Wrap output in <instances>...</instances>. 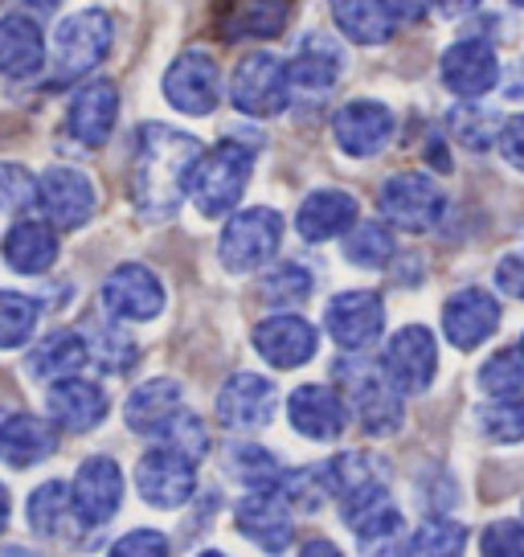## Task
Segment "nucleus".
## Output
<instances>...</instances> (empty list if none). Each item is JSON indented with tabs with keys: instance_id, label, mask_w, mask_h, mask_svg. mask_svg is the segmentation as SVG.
Returning <instances> with one entry per match:
<instances>
[{
	"instance_id": "nucleus-43",
	"label": "nucleus",
	"mask_w": 524,
	"mask_h": 557,
	"mask_svg": "<svg viewBox=\"0 0 524 557\" xmlns=\"http://www.w3.org/2000/svg\"><path fill=\"white\" fill-rule=\"evenodd\" d=\"M479 431L491 438V443H521L524 438V394L521 398H491L484 401L479 410Z\"/></svg>"
},
{
	"instance_id": "nucleus-33",
	"label": "nucleus",
	"mask_w": 524,
	"mask_h": 557,
	"mask_svg": "<svg viewBox=\"0 0 524 557\" xmlns=\"http://www.w3.org/2000/svg\"><path fill=\"white\" fill-rule=\"evenodd\" d=\"M29 529L46 541L71 537V533L83 529L78 512H74L71 487L62 484V480H50V484H41L29 496Z\"/></svg>"
},
{
	"instance_id": "nucleus-15",
	"label": "nucleus",
	"mask_w": 524,
	"mask_h": 557,
	"mask_svg": "<svg viewBox=\"0 0 524 557\" xmlns=\"http://www.w3.org/2000/svg\"><path fill=\"white\" fill-rule=\"evenodd\" d=\"M394 127H398L394 111L385 103H377V99H352V103H345L333 115L336 148L345 157H357V160L385 152V144L394 139Z\"/></svg>"
},
{
	"instance_id": "nucleus-17",
	"label": "nucleus",
	"mask_w": 524,
	"mask_h": 557,
	"mask_svg": "<svg viewBox=\"0 0 524 557\" xmlns=\"http://www.w3.org/2000/svg\"><path fill=\"white\" fill-rule=\"evenodd\" d=\"M340 74H345V46L328 34L303 37L296 58L287 62L291 95H303V99H324L340 83Z\"/></svg>"
},
{
	"instance_id": "nucleus-10",
	"label": "nucleus",
	"mask_w": 524,
	"mask_h": 557,
	"mask_svg": "<svg viewBox=\"0 0 524 557\" xmlns=\"http://www.w3.org/2000/svg\"><path fill=\"white\" fill-rule=\"evenodd\" d=\"M37 206L53 230H78L95 218L99 193H95L87 173L58 164V169H46L37 176Z\"/></svg>"
},
{
	"instance_id": "nucleus-22",
	"label": "nucleus",
	"mask_w": 524,
	"mask_h": 557,
	"mask_svg": "<svg viewBox=\"0 0 524 557\" xmlns=\"http://www.w3.org/2000/svg\"><path fill=\"white\" fill-rule=\"evenodd\" d=\"M136 484L152 508H180L189 505V496L197 492V475H192L189 459L157 447L136 463Z\"/></svg>"
},
{
	"instance_id": "nucleus-26",
	"label": "nucleus",
	"mask_w": 524,
	"mask_h": 557,
	"mask_svg": "<svg viewBox=\"0 0 524 557\" xmlns=\"http://www.w3.org/2000/svg\"><path fill=\"white\" fill-rule=\"evenodd\" d=\"M46 70V34L34 17L9 13L0 17V74L4 78H34Z\"/></svg>"
},
{
	"instance_id": "nucleus-48",
	"label": "nucleus",
	"mask_w": 524,
	"mask_h": 557,
	"mask_svg": "<svg viewBox=\"0 0 524 557\" xmlns=\"http://www.w3.org/2000/svg\"><path fill=\"white\" fill-rule=\"evenodd\" d=\"M111 557H169V541L157 529H136L111 545Z\"/></svg>"
},
{
	"instance_id": "nucleus-38",
	"label": "nucleus",
	"mask_w": 524,
	"mask_h": 557,
	"mask_svg": "<svg viewBox=\"0 0 524 557\" xmlns=\"http://www.w3.org/2000/svg\"><path fill=\"white\" fill-rule=\"evenodd\" d=\"M394 234L382 222H357V226L345 234V259L361 271H382L394 259Z\"/></svg>"
},
{
	"instance_id": "nucleus-56",
	"label": "nucleus",
	"mask_w": 524,
	"mask_h": 557,
	"mask_svg": "<svg viewBox=\"0 0 524 557\" xmlns=\"http://www.w3.org/2000/svg\"><path fill=\"white\" fill-rule=\"evenodd\" d=\"M516 352H521V357H524V336H521V348H516Z\"/></svg>"
},
{
	"instance_id": "nucleus-28",
	"label": "nucleus",
	"mask_w": 524,
	"mask_h": 557,
	"mask_svg": "<svg viewBox=\"0 0 524 557\" xmlns=\"http://www.w3.org/2000/svg\"><path fill=\"white\" fill-rule=\"evenodd\" d=\"M53 447H58V438L46 418L0 410V459L9 468H34L41 459H50Z\"/></svg>"
},
{
	"instance_id": "nucleus-11",
	"label": "nucleus",
	"mask_w": 524,
	"mask_h": 557,
	"mask_svg": "<svg viewBox=\"0 0 524 557\" xmlns=\"http://www.w3.org/2000/svg\"><path fill=\"white\" fill-rule=\"evenodd\" d=\"M103 308L111 320H127V324L157 320L164 312V283L140 262H123L103 278Z\"/></svg>"
},
{
	"instance_id": "nucleus-5",
	"label": "nucleus",
	"mask_w": 524,
	"mask_h": 557,
	"mask_svg": "<svg viewBox=\"0 0 524 557\" xmlns=\"http://www.w3.org/2000/svg\"><path fill=\"white\" fill-rule=\"evenodd\" d=\"M283 246V213L266 206L242 209L234 213L222 230V243H217V255H222V267L234 271V275H250L266 262H275Z\"/></svg>"
},
{
	"instance_id": "nucleus-31",
	"label": "nucleus",
	"mask_w": 524,
	"mask_h": 557,
	"mask_svg": "<svg viewBox=\"0 0 524 557\" xmlns=\"http://www.w3.org/2000/svg\"><path fill=\"white\" fill-rule=\"evenodd\" d=\"M328 4H333L336 29L357 46H385L398 29L385 0H328Z\"/></svg>"
},
{
	"instance_id": "nucleus-23",
	"label": "nucleus",
	"mask_w": 524,
	"mask_h": 557,
	"mask_svg": "<svg viewBox=\"0 0 524 557\" xmlns=\"http://www.w3.org/2000/svg\"><path fill=\"white\" fill-rule=\"evenodd\" d=\"M120 120V90L107 78H95L87 87L74 90L71 111H66V127L83 148H103Z\"/></svg>"
},
{
	"instance_id": "nucleus-14",
	"label": "nucleus",
	"mask_w": 524,
	"mask_h": 557,
	"mask_svg": "<svg viewBox=\"0 0 524 557\" xmlns=\"http://www.w3.org/2000/svg\"><path fill=\"white\" fill-rule=\"evenodd\" d=\"M438 78L459 99H479V95H488L500 83V53L484 37H463V41H454L451 50L442 53Z\"/></svg>"
},
{
	"instance_id": "nucleus-8",
	"label": "nucleus",
	"mask_w": 524,
	"mask_h": 557,
	"mask_svg": "<svg viewBox=\"0 0 524 557\" xmlns=\"http://www.w3.org/2000/svg\"><path fill=\"white\" fill-rule=\"evenodd\" d=\"M324 480H328V496H336L340 517L349 521V529L361 517H369L373 508L389 505V492H385V480L382 471H377V459H369V455H336L333 463H324Z\"/></svg>"
},
{
	"instance_id": "nucleus-13",
	"label": "nucleus",
	"mask_w": 524,
	"mask_h": 557,
	"mask_svg": "<svg viewBox=\"0 0 524 557\" xmlns=\"http://www.w3.org/2000/svg\"><path fill=\"white\" fill-rule=\"evenodd\" d=\"M324 329L340 348L365 352L382 341L385 332V304L373 292H340L324 308Z\"/></svg>"
},
{
	"instance_id": "nucleus-47",
	"label": "nucleus",
	"mask_w": 524,
	"mask_h": 557,
	"mask_svg": "<svg viewBox=\"0 0 524 557\" xmlns=\"http://www.w3.org/2000/svg\"><path fill=\"white\" fill-rule=\"evenodd\" d=\"M37 201V181L21 164H0V206L29 209Z\"/></svg>"
},
{
	"instance_id": "nucleus-39",
	"label": "nucleus",
	"mask_w": 524,
	"mask_h": 557,
	"mask_svg": "<svg viewBox=\"0 0 524 557\" xmlns=\"http://www.w3.org/2000/svg\"><path fill=\"white\" fill-rule=\"evenodd\" d=\"M152 438H157L164 451L180 455V459H189V463L205 459V451H210V431H205V422L197 414H189V410H176Z\"/></svg>"
},
{
	"instance_id": "nucleus-57",
	"label": "nucleus",
	"mask_w": 524,
	"mask_h": 557,
	"mask_svg": "<svg viewBox=\"0 0 524 557\" xmlns=\"http://www.w3.org/2000/svg\"><path fill=\"white\" fill-rule=\"evenodd\" d=\"M512 4H516V9H524V0H512Z\"/></svg>"
},
{
	"instance_id": "nucleus-42",
	"label": "nucleus",
	"mask_w": 524,
	"mask_h": 557,
	"mask_svg": "<svg viewBox=\"0 0 524 557\" xmlns=\"http://www.w3.org/2000/svg\"><path fill=\"white\" fill-rule=\"evenodd\" d=\"M41 308L34 296L21 292H0V348H21L34 336Z\"/></svg>"
},
{
	"instance_id": "nucleus-53",
	"label": "nucleus",
	"mask_w": 524,
	"mask_h": 557,
	"mask_svg": "<svg viewBox=\"0 0 524 557\" xmlns=\"http://www.w3.org/2000/svg\"><path fill=\"white\" fill-rule=\"evenodd\" d=\"M299 557H345V554L336 549L333 541H308V545L299 549Z\"/></svg>"
},
{
	"instance_id": "nucleus-32",
	"label": "nucleus",
	"mask_w": 524,
	"mask_h": 557,
	"mask_svg": "<svg viewBox=\"0 0 524 557\" xmlns=\"http://www.w3.org/2000/svg\"><path fill=\"white\" fill-rule=\"evenodd\" d=\"M87 341L83 332H50L41 345L29 352V373L37 382H62V377H78L87 369Z\"/></svg>"
},
{
	"instance_id": "nucleus-3",
	"label": "nucleus",
	"mask_w": 524,
	"mask_h": 557,
	"mask_svg": "<svg viewBox=\"0 0 524 557\" xmlns=\"http://www.w3.org/2000/svg\"><path fill=\"white\" fill-rule=\"evenodd\" d=\"M250 173H254V152L246 144L222 139L217 148H210L189 185L197 213L201 218H226L229 209H238L246 185H250Z\"/></svg>"
},
{
	"instance_id": "nucleus-41",
	"label": "nucleus",
	"mask_w": 524,
	"mask_h": 557,
	"mask_svg": "<svg viewBox=\"0 0 524 557\" xmlns=\"http://www.w3.org/2000/svg\"><path fill=\"white\" fill-rule=\"evenodd\" d=\"M447 127H451V136L459 139L463 148H472V152H488L491 144H496V136H500V115L488 111V107H479V103H463V107H454L451 111Z\"/></svg>"
},
{
	"instance_id": "nucleus-51",
	"label": "nucleus",
	"mask_w": 524,
	"mask_h": 557,
	"mask_svg": "<svg viewBox=\"0 0 524 557\" xmlns=\"http://www.w3.org/2000/svg\"><path fill=\"white\" fill-rule=\"evenodd\" d=\"M394 21H422L431 13V0H385Z\"/></svg>"
},
{
	"instance_id": "nucleus-9",
	"label": "nucleus",
	"mask_w": 524,
	"mask_h": 557,
	"mask_svg": "<svg viewBox=\"0 0 524 557\" xmlns=\"http://www.w3.org/2000/svg\"><path fill=\"white\" fill-rule=\"evenodd\" d=\"M382 373L398 394H422L431 389L438 373V341L431 329L422 324H406L402 332H394V341L385 345Z\"/></svg>"
},
{
	"instance_id": "nucleus-29",
	"label": "nucleus",
	"mask_w": 524,
	"mask_h": 557,
	"mask_svg": "<svg viewBox=\"0 0 524 557\" xmlns=\"http://www.w3.org/2000/svg\"><path fill=\"white\" fill-rule=\"evenodd\" d=\"M180 398H185L180 382H173V377H152V382L132 389V398L123 406V418H127V426L136 435H157L160 426L180 410Z\"/></svg>"
},
{
	"instance_id": "nucleus-12",
	"label": "nucleus",
	"mask_w": 524,
	"mask_h": 557,
	"mask_svg": "<svg viewBox=\"0 0 524 557\" xmlns=\"http://www.w3.org/2000/svg\"><path fill=\"white\" fill-rule=\"evenodd\" d=\"M164 99L185 111V115H213L222 103V70L205 50L180 53L173 66L164 70Z\"/></svg>"
},
{
	"instance_id": "nucleus-4",
	"label": "nucleus",
	"mask_w": 524,
	"mask_h": 557,
	"mask_svg": "<svg viewBox=\"0 0 524 557\" xmlns=\"http://www.w3.org/2000/svg\"><path fill=\"white\" fill-rule=\"evenodd\" d=\"M336 377L345 382V406H352V414L361 418L365 435L385 438L402 431V394L373 361H340Z\"/></svg>"
},
{
	"instance_id": "nucleus-55",
	"label": "nucleus",
	"mask_w": 524,
	"mask_h": 557,
	"mask_svg": "<svg viewBox=\"0 0 524 557\" xmlns=\"http://www.w3.org/2000/svg\"><path fill=\"white\" fill-rule=\"evenodd\" d=\"M201 557H226V554H217V549H210V554H201Z\"/></svg>"
},
{
	"instance_id": "nucleus-37",
	"label": "nucleus",
	"mask_w": 524,
	"mask_h": 557,
	"mask_svg": "<svg viewBox=\"0 0 524 557\" xmlns=\"http://www.w3.org/2000/svg\"><path fill=\"white\" fill-rule=\"evenodd\" d=\"M352 533H357V541H361L365 557H389L394 549H402L406 521H402V512H398L394 505H382V508H373L369 517H361V521L352 524Z\"/></svg>"
},
{
	"instance_id": "nucleus-30",
	"label": "nucleus",
	"mask_w": 524,
	"mask_h": 557,
	"mask_svg": "<svg viewBox=\"0 0 524 557\" xmlns=\"http://www.w3.org/2000/svg\"><path fill=\"white\" fill-rule=\"evenodd\" d=\"M0 255H4V262L17 275H41L58 259V234H53L50 222H17V226L4 234Z\"/></svg>"
},
{
	"instance_id": "nucleus-16",
	"label": "nucleus",
	"mask_w": 524,
	"mask_h": 557,
	"mask_svg": "<svg viewBox=\"0 0 524 557\" xmlns=\"http://www.w3.org/2000/svg\"><path fill=\"white\" fill-rule=\"evenodd\" d=\"M275 406H279V394H275V385L266 382L262 373H234L217 389V422L229 426V431H246L250 435V431L271 426Z\"/></svg>"
},
{
	"instance_id": "nucleus-52",
	"label": "nucleus",
	"mask_w": 524,
	"mask_h": 557,
	"mask_svg": "<svg viewBox=\"0 0 524 557\" xmlns=\"http://www.w3.org/2000/svg\"><path fill=\"white\" fill-rule=\"evenodd\" d=\"M479 4H484V0H431V9H438L442 17H467Z\"/></svg>"
},
{
	"instance_id": "nucleus-2",
	"label": "nucleus",
	"mask_w": 524,
	"mask_h": 557,
	"mask_svg": "<svg viewBox=\"0 0 524 557\" xmlns=\"http://www.w3.org/2000/svg\"><path fill=\"white\" fill-rule=\"evenodd\" d=\"M115 41V17L107 9H78L58 25L50 53V78L58 87L83 83L103 62Z\"/></svg>"
},
{
	"instance_id": "nucleus-7",
	"label": "nucleus",
	"mask_w": 524,
	"mask_h": 557,
	"mask_svg": "<svg viewBox=\"0 0 524 557\" xmlns=\"http://www.w3.org/2000/svg\"><path fill=\"white\" fill-rule=\"evenodd\" d=\"M377 209L389 226L410 230V234H426L442 222V209H447V197L438 189L435 176L426 173H398L389 176L377 193Z\"/></svg>"
},
{
	"instance_id": "nucleus-35",
	"label": "nucleus",
	"mask_w": 524,
	"mask_h": 557,
	"mask_svg": "<svg viewBox=\"0 0 524 557\" xmlns=\"http://www.w3.org/2000/svg\"><path fill=\"white\" fill-rule=\"evenodd\" d=\"M83 341H87V357L103 373H127V369L136 366V357H140L136 341L123 329H115V324H87Z\"/></svg>"
},
{
	"instance_id": "nucleus-25",
	"label": "nucleus",
	"mask_w": 524,
	"mask_h": 557,
	"mask_svg": "<svg viewBox=\"0 0 524 557\" xmlns=\"http://www.w3.org/2000/svg\"><path fill=\"white\" fill-rule=\"evenodd\" d=\"M287 418L303 438L315 443H333L340 438L345 422H349V406L336 394L333 385H299L287 398Z\"/></svg>"
},
{
	"instance_id": "nucleus-24",
	"label": "nucleus",
	"mask_w": 524,
	"mask_h": 557,
	"mask_svg": "<svg viewBox=\"0 0 524 557\" xmlns=\"http://www.w3.org/2000/svg\"><path fill=\"white\" fill-rule=\"evenodd\" d=\"M71 500H74V512H78V521L83 524L111 521V517H115V508H120V500H123L120 463H115V459H107V455L87 459V463L78 468V475H74Z\"/></svg>"
},
{
	"instance_id": "nucleus-40",
	"label": "nucleus",
	"mask_w": 524,
	"mask_h": 557,
	"mask_svg": "<svg viewBox=\"0 0 524 557\" xmlns=\"http://www.w3.org/2000/svg\"><path fill=\"white\" fill-rule=\"evenodd\" d=\"M226 471L238 484L250 487V492H266V487H275V480L283 475L279 463L262 451V447H254V443H234L226 451Z\"/></svg>"
},
{
	"instance_id": "nucleus-6",
	"label": "nucleus",
	"mask_w": 524,
	"mask_h": 557,
	"mask_svg": "<svg viewBox=\"0 0 524 557\" xmlns=\"http://www.w3.org/2000/svg\"><path fill=\"white\" fill-rule=\"evenodd\" d=\"M229 103L242 115H254V120H271V115L287 111V103H291L287 62L266 50L246 53L234 70V78H229Z\"/></svg>"
},
{
	"instance_id": "nucleus-46",
	"label": "nucleus",
	"mask_w": 524,
	"mask_h": 557,
	"mask_svg": "<svg viewBox=\"0 0 524 557\" xmlns=\"http://www.w3.org/2000/svg\"><path fill=\"white\" fill-rule=\"evenodd\" d=\"M479 557H524V524L496 521L479 537Z\"/></svg>"
},
{
	"instance_id": "nucleus-21",
	"label": "nucleus",
	"mask_w": 524,
	"mask_h": 557,
	"mask_svg": "<svg viewBox=\"0 0 524 557\" xmlns=\"http://www.w3.org/2000/svg\"><path fill=\"white\" fill-rule=\"evenodd\" d=\"M254 348H259V357L266 366L299 369L315 357L320 332H315L303 315L279 312V315H271V320H262L259 329H254Z\"/></svg>"
},
{
	"instance_id": "nucleus-44",
	"label": "nucleus",
	"mask_w": 524,
	"mask_h": 557,
	"mask_svg": "<svg viewBox=\"0 0 524 557\" xmlns=\"http://www.w3.org/2000/svg\"><path fill=\"white\" fill-rule=\"evenodd\" d=\"M315 278L299 267V262H279L271 275L262 278V299L271 308H299L303 299L312 296Z\"/></svg>"
},
{
	"instance_id": "nucleus-50",
	"label": "nucleus",
	"mask_w": 524,
	"mask_h": 557,
	"mask_svg": "<svg viewBox=\"0 0 524 557\" xmlns=\"http://www.w3.org/2000/svg\"><path fill=\"white\" fill-rule=\"evenodd\" d=\"M496 287L512 299H524V250H512L496 267Z\"/></svg>"
},
{
	"instance_id": "nucleus-1",
	"label": "nucleus",
	"mask_w": 524,
	"mask_h": 557,
	"mask_svg": "<svg viewBox=\"0 0 524 557\" xmlns=\"http://www.w3.org/2000/svg\"><path fill=\"white\" fill-rule=\"evenodd\" d=\"M205 157L201 139L189 132H176L169 123H144L132 160V201L148 222H169L185 193L192 185V173Z\"/></svg>"
},
{
	"instance_id": "nucleus-20",
	"label": "nucleus",
	"mask_w": 524,
	"mask_h": 557,
	"mask_svg": "<svg viewBox=\"0 0 524 557\" xmlns=\"http://www.w3.org/2000/svg\"><path fill=\"white\" fill-rule=\"evenodd\" d=\"M291 512L296 508L287 505L275 487L250 492L242 505H238V533L254 541L262 554H279L296 537V517Z\"/></svg>"
},
{
	"instance_id": "nucleus-54",
	"label": "nucleus",
	"mask_w": 524,
	"mask_h": 557,
	"mask_svg": "<svg viewBox=\"0 0 524 557\" xmlns=\"http://www.w3.org/2000/svg\"><path fill=\"white\" fill-rule=\"evenodd\" d=\"M9 529V492H4V484H0V533Z\"/></svg>"
},
{
	"instance_id": "nucleus-36",
	"label": "nucleus",
	"mask_w": 524,
	"mask_h": 557,
	"mask_svg": "<svg viewBox=\"0 0 524 557\" xmlns=\"http://www.w3.org/2000/svg\"><path fill=\"white\" fill-rule=\"evenodd\" d=\"M463 549H467V529L447 517H431L414 529V537L402 541V557H463Z\"/></svg>"
},
{
	"instance_id": "nucleus-19",
	"label": "nucleus",
	"mask_w": 524,
	"mask_h": 557,
	"mask_svg": "<svg viewBox=\"0 0 524 557\" xmlns=\"http://www.w3.org/2000/svg\"><path fill=\"white\" fill-rule=\"evenodd\" d=\"M496 329H500V299L484 287H463L442 308V336L463 352L479 348Z\"/></svg>"
},
{
	"instance_id": "nucleus-27",
	"label": "nucleus",
	"mask_w": 524,
	"mask_h": 557,
	"mask_svg": "<svg viewBox=\"0 0 524 557\" xmlns=\"http://www.w3.org/2000/svg\"><path fill=\"white\" fill-rule=\"evenodd\" d=\"M352 226H357V197L345 189H315L312 197H303L296 213V230L308 243L340 238Z\"/></svg>"
},
{
	"instance_id": "nucleus-49",
	"label": "nucleus",
	"mask_w": 524,
	"mask_h": 557,
	"mask_svg": "<svg viewBox=\"0 0 524 557\" xmlns=\"http://www.w3.org/2000/svg\"><path fill=\"white\" fill-rule=\"evenodd\" d=\"M496 144H500V157H504L516 173H524V115H512V120L500 123Z\"/></svg>"
},
{
	"instance_id": "nucleus-34",
	"label": "nucleus",
	"mask_w": 524,
	"mask_h": 557,
	"mask_svg": "<svg viewBox=\"0 0 524 557\" xmlns=\"http://www.w3.org/2000/svg\"><path fill=\"white\" fill-rule=\"evenodd\" d=\"M291 21V0H234L226 4V37H275Z\"/></svg>"
},
{
	"instance_id": "nucleus-45",
	"label": "nucleus",
	"mask_w": 524,
	"mask_h": 557,
	"mask_svg": "<svg viewBox=\"0 0 524 557\" xmlns=\"http://www.w3.org/2000/svg\"><path fill=\"white\" fill-rule=\"evenodd\" d=\"M479 385L491 398H521L524 394V357L516 348H500L496 357L484 361L479 369Z\"/></svg>"
},
{
	"instance_id": "nucleus-18",
	"label": "nucleus",
	"mask_w": 524,
	"mask_h": 557,
	"mask_svg": "<svg viewBox=\"0 0 524 557\" xmlns=\"http://www.w3.org/2000/svg\"><path fill=\"white\" fill-rule=\"evenodd\" d=\"M107 394L103 385L87 382L83 373L78 377H62V382H50L46 389V414H50L53 426L71 431V435H87L107 418Z\"/></svg>"
}]
</instances>
